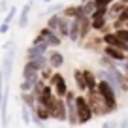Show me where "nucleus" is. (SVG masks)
<instances>
[{
	"label": "nucleus",
	"mask_w": 128,
	"mask_h": 128,
	"mask_svg": "<svg viewBox=\"0 0 128 128\" xmlns=\"http://www.w3.org/2000/svg\"><path fill=\"white\" fill-rule=\"evenodd\" d=\"M70 23H72V19L66 17L62 12H58V13L49 15L47 26L51 28V30H55L60 38H66V36H68V32H70Z\"/></svg>",
	"instance_id": "f257e3e1"
},
{
	"label": "nucleus",
	"mask_w": 128,
	"mask_h": 128,
	"mask_svg": "<svg viewBox=\"0 0 128 128\" xmlns=\"http://www.w3.org/2000/svg\"><path fill=\"white\" fill-rule=\"evenodd\" d=\"M96 88H98V92L102 94V98H104L106 106L109 108V111H115V108H117V92H115V88L111 87V83L106 81V79H98Z\"/></svg>",
	"instance_id": "f03ea898"
},
{
	"label": "nucleus",
	"mask_w": 128,
	"mask_h": 128,
	"mask_svg": "<svg viewBox=\"0 0 128 128\" xmlns=\"http://www.w3.org/2000/svg\"><path fill=\"white\" fill-rule=\"evenodd\" d=\"M87 102H88V106H90V109H92L94 115H108V113H111V111H109V108L106 106L102 94L98 92V88L87 92Z\"/></svg>",
	"instance_id": "7ed1b4c3"
},
{
	"label": "nucleus",
	"mask_w": 128,
	"mask_h": 128,
	"mask_svg": "<svg viewBox=\"0 0 128 128\" xmlns=\"http://www.w3.org/2000/svg\"><path fill=\"white\" fill-rule=\"evenodd\" d=\"M47 109H49V113H51V119H56V120H66V119H68V113H66V102H64L60 96H56V94H55V98L49 102Z\"/></svg>",
	"instance_id": "20e7f679"
},
{
	"label": "nucleus",
	"mask_w": 128,
	"mask_h": 128,
	"mask_svg": "<svg viewBox=\"0 0 128 128\" xmlns=\"http://www.w3.org/2000/svg\"><path fill=\"white\" fill-rule=\"evenodd\" d=\"M76 108H77V117H79V124H87L88 120L94 117L90 106L87 102V96H76Z\"/></svg>",
	"instance_id": "39448f33"
},
{
	"label": "nucleus",
	"mask_w": 128,
	"mask_h": 128,
	"mask_svg": "<svg viewBox=\"0 0 128 128\" xmlns=\"http://www.w3.org/2000/svg\"><path fill=\"white\" fill-rule=\"evenodd\" d=\"M47 49H49V44L40 36V34H38V36L34 38V42H32V45L28 47V51H26V60L45 55V53H47Z\"/></svg>",
	"instance_id": "423d86ee"
},
{
	"label": "nucleus",
	"mask_w": 128,
	"mask_h": 128,
	"mask_svg": "<svg viewBox=\"0 0 128 128\" xmlns=\"http://www.w3.org/2000/svg\"><path fill=\"white\" fill-rule=\"evenodd\" d=\"M64 98H66V113H68V122L72 124V126H77V124H79V117H77V108H76V94H74L72 90H68L66 92V96H64Z\"/></svg>",
	"instance_id": "0eeeda50"
},
{
	"label": "nucleus",
	"mask_w": 128,
	"mask_h": 128,
	"mask_svg": "<svg viewBox=\"0 0 128 128\" xmlns=\"http://www.w3.org/2000/svg\"><path fill=\"white\" fill-rule=\"evenodd\" d=\"M49 85L53 87L55 94L60 96V98H64V96H66V92L70 90L68 85H66V79H64V76H62V74H56V72L51 76V79H49Z\"/></svg>",
	"instance_id": "6e6552de"
},
{
	"label": "nucleus",
	"mask_w": 128,
	"mask_h": 128,
	"mask_svg": "<svg viewBox=\"0 0 128 128\" xmlns=\"http://www.w3.org/2000/svg\"><path fill=\"white\" fill-rule=\"evenodd\" d=\"M13 56H15V51H13V47L6 49L4 60H2V74H4V79H6V81H10V77H12V70H13Z\"/></svg>",
	"instance_id": "1a4fd4ad"
},
{
	"label": "nucleus",
	"mask_w": 128,
	"mask_h": 128,
	"mask_svg": "<svg viewBox=\"0 0 128 128\" xmlns=\"http://www.w3.org/2000/svg\"><path fill=\"white\" fill-rule=\"evenodd\" d=\"M38 34H40V36H42V38H44V40L49 44V47H58V45L62 44V38H60L55 30H51L49 26L42 28V30L38 32Z\"/></svg>",
	"instance_id": "9d476101"
},
{
	"label": "nucleus",
	"mask_w": 128,
	"mask_h": 128,
	"mask_svg": "<svg viewBox=\"0 0 128 128\" xmlns=\"http://www.w3.org/2000/svg\"><path fill=\"white\" fill-rule=\"evenodd\" d=\"M102 42H104L106 45H113V47H119V49H122L124 53H128V44L122 42L120 38H117L115 32H108V34H104V36H102Z\"/></svg>",
	"instance_id": "9b49d317"
},
{
	"label": "nucleus",
	"mask_w": 128,
	"mask_h": 128,
	"mask_svg": "<svg viewBox=\"0 0 128 128\" xmlns=\"http://www.w3.org/2000/svg\"><path fill=\"white\" fill-rule=\"evenodd\" d=\"M104 55H108L109 58H113L115 62H124L128 53H124L122 49H119V47H113V45H106L104 47Z\"/></svg>",
	"instance_id": "f8f14e48"
},
{
	"label": "nucleus",
	"mask_w": 128,
	"mask_h": 128,
	"mask_svg": "<svg viewBox=\"0 0 128 128\" xmlns=\"http://www.w3.org/2000/svg\"><path fill=\"white\" fill-rule=\"evenodd\" d=\"M68 38H70L72 42H79V40H81V21H79V17H74V19H72V23H70Z\"/></svg>",
	"instance_id": "ddd939ff"
},
{
	"label": "nucleus",
	"mask_w": 128,
	"mask_h": 128,
	"mask_svg": "<svg viewBox=\"0 0 128 128\" xmlns=\"http://www.w3.org/2000/svg\"><path fill=\"white\" fill-rule=\"evenodd\" d=\"M47 60H49V68L53 70H58L60 66L64 64V55L60 51H51L47 55Z\"/></svg>",
	"instance_id": "4468645a"
},
{
	"label": "nucleus",
	"mask_w": 128,
	"mask_h": 128,
	"mask_svg": "<svg viewBox=\"0 0 128 128\" xmlns=\"http://www.w3.org/2000/svg\"><path fill=\"white\" fill-rule=\"evenodd\" d=\"M30 10H32V4H30V2H26V4L23 6V10H21V13H19V28H26Z\"/></svg>",
	"instance_id": "2eb2a0df"
},
{
	"label": "nucleus",
	"mask_w": 128,
	"mask_h": 128,
	"mask_svg": "<svg viewBox=\"0 0 128 128\" xmlns=\"http://www.w3.org/2000/svg\"><path fill=\"white\" fill-rule=\"evenodd\" d=\"M34 111V115H38L42 120H47V119H51V113H49V109H47V106L45 104H42V102H36V108L32 109Z\"/></svg>",
	"instance_id": "dca6fc26"
},
{
	"label": "nucleus",
	"mask_w": 128,
	"mask_h": 128,
	"mask_svg": "<svg viewBox=\"0 0 128 128\" xmlns=\"http://www.w3.org/2000/svg\"><path fill=\"white\" fill-rule=\"evenodd\" d=\"M83 76H85V83H87V90H94L96 85H98V77L94 76V72L83 70Z\"/></svg>",
	"instance_id": "f3484780"
},
{
	"label": "nucleus",
	"mask_w": 128,
	"mask_h": 128,
	"mask_svg": "<svg viewBox=\"0 0 128 128\" xmlns=\"http://www.w3.org/2000/svg\"><path fill=\"white\" fill-rule=\"evenodd\" d=\"M28 62L34 66V68L38 70V72H42V70H45L49 66V60H47V55H42V56H36V58H30Z\"/></svg>",
	"instance_id": "a211bd4d"
},
{
	"label": "nucleus",
	"mask_w": 128,
	"mask_h": 128,
	"mask_svg": "<svg viewBox=\"0 0 128 128\" xmlns=\"http://www.w3.org/2000/svg\"><path fill=\"white\" fill-rule=\"evenodd\" d=\"M74 79H76V85H77L79 90H87V83H85L83 70H76V72H74Z\"/></svg>",
	"instance_id": "6ab92c4d"
},
{
	"label": "nucleus",
	"mask_w": 128,
	"mask_h": 128,
	"mask_svg": "<svg viewBox=\"0 0 128 128\" xmlns=\"http://www.w3.org/2000/svg\"><path fill=\"white\" fill-rule=\"evenodd\" d=\"M21 98H23V104H26L28 108H36V96H34V92H23V94H21Z\"/></svg>",
	"instance_id": "aec40b11"
},
{
	"label": "nucleus",
	"mask_w": 128,
	"mask_h": 128,
	"mask_svg": "<svg viewBox=\"0 0 128 128\" xmlns=\"http://www.w3.org/2000/svg\"><path fill=\"white\" fill-rule=\"evenodd\" d=\"M106 19H108V17H96V19H90V23H92V30L102 32V30L106 28Z\"/></svg>",
	"instance_id": "412c9836"
},
{
	"label": "nucleus",
	"mask_w": 128,
	"mask_h": 128,
	"mask_svg": "<svg viewBox=\"0 0 128 128\" xmlns=\"http://www.w3.org/2000/svg\"><path fill=\"white\" fill-rule=\"evenodd\" d=\"M62 13L66 17H70V19H74V17H77V13H79V8H77V6H64Z\"/></svg>",
	"instance_id": "4be33fe9"
},
{
	"label": "nucleus",
	"mask_w": 128,
	"mask_h": 128,
	"mask_svg": "<svg viewBox=\"0 0 128 128\" xmlns=\"http://www.w3.org/2000/svg\"><path fill=\"white\" fill-rule=\"evenodd\" d=\"M23 122L26 124H32V108H28L26 104H23Z\"/></svg>",
	"instance_id": "5701e85b"
},
{
	"label": "nucleus",
	"mask_w": 128,
	"mask_h": 128,
	"mask_svg": "<svg viewBox=\"0 0 128 128\" xmlns=\"http://www.w3.org/2000/svg\"><path fill=\"white\" fill-rule=\"evenodd\" d=\"M62 8H64V6L62 4H60V2H56V4H49V8L47 10H45V15H53V13H58V12H62Z\"/></svg>",
	"instance_id": "b1692460"
},
{
	"label": "nucleus",
	"mask_w": 128,
	"mask_h": 128,
	"mask_svg": "<svg viewBox=\"0 0 128 128\" xmlns=\"http://www.w3.org/2000/svg\"><path fill=\"white\" fill-rule=\"evenodd\" d=\"M100 64H102V68H117L115 60H113V58H109L108 55H104V56L100 58Z\"/></svg>",
	"instance_id": "393cba45"
},
{
	"label": "nucleus",
	"mask_w": 128,
	"mask_h": 128,
	"mask_svg": "<svg viewBox=\"0 0 128 128\" xmlns=\"http://www.w3.org/2000/svg\"><path fill=\"white\" fill-rule=\"evenodd\" d=\"M115 34H117V38H120L122 42H126V44H128V26H124V28H115Z\"/></svg>",
	"instance_id": "a878e982"
},
{
	"label": "nucleus",
	"mask_w": 128,
	"mask_h": 128,
	"mask_svg": "<svg viewBox=\"0 0 128 128\" xmlns=\"http://www.w3.org/2000/svg\"><path fill=\"white\" fill-rule=\"evenodd\" d=\"M34 81H28V79H23V83H21V92H32V88H34Z\"/></svg>",
	"instance_id": "bb28decb"
},
{
	"label": "nucleus",
	"mask_w": 128,
	"mask_h": 128,
	"mask_svg": "<svg viewBox=\"0 0 128 128\" xmlns=\"http://www.w3.org/2000/svg\"><path fill=\"white\" fill-rule=\"evenodd\" d=\"M15 13H17V8L15 6H12V8L6 12V17H4V23H12L13 19H15Z\"/></svg>",
	"instance_id": "cd10ccee"
},
{
	"label": "nucleus",
	"mask_w": 128,
	"mask_h": 128,
	"mask_svg": "<svg viewBox=\"0 0 128 128\" xmlns=\"http://www.w3.org/2000/svg\"><path fill=\"white\" fill-rule=\"evenodd\" d=\"M111 2H115V0H94V6L96 8H108Z\"/></svg>",
	"instance_id": "c85d7f7f"
},
{
	"label": "nucleus",
	"mask_w": 128,
	"mask_h": 128,
	"mask_svg": "<svg viewBox=\"0 0 128 128\" xmlns=\"http://www.w3.org/2000/svg\"><path fill=\"white\" fill-rule=\"evenodd\" d=\"M102 126L104 128H113V126H120V122H117V120H106Z\"/></svg>",
	"instance_id": "c756f323"
},
{
	"label": "nucleus",
	"mask_w": 128,
	"mask_h": 128,
	"mask_svg": "<svg viewBox=\"0 0 128 128\" xmlns=\"http://www.w3.org/2000/svg\"><path fill=\"white\" fill-rule=\"evenodd\" d=\"M10 32V23H4L2 21V24H0V34H8Z\"/></svg>",
	"instance_id": "7c9ffc66"
},
{
	"label": "nucleus",
	"mask_w": 128,
	"mask_h": 128,
	"mask_svg": "<svg viewBox=\"0 0 128 128\" xmlns=\"http://www.w3.org/2000/svg\"><path fill=\"white\" fill-rule=\"evenodd\" d=\"M4 88V74H2V70H0V90Z\"/></svg>",
	"instance_id": "2f4dec72"
},
{
	"label": "nucleus",
	"mask_w": 128,
	"mask_h": 128,
	"mask_svg": "<svg viewBox=\"0 0 128 128\" xmlns=\"http://www.w3.org/2000/svg\"><path fill=\"white\" fill-rule=\"evenodd\" d=\"M120 126H128V119H122V120H120Z\"/></svg>",
	"instance_id": "473e14b6"
},
{
	"label": "nucleus",
	"mask_w": 128,
	"mask_h": 128,
	"mask_svg": "<svg viewBox=\"0 0 128 128\" xmlns=\"http://www.w3.org/2000/svg\"><path fill=\"white\" fill-rule=\"evenodd\" d=\"M6 10V2H0V12H4Z\"/></svg>",
	"instance_id": "72a5a7b5"
},
{
	"label": "nucleus",
	"mask_w": 128,
	"mask_h": 128,
	"mask_svg": "<svg viewBox=\"0 0 128 128\" xmlns=\"http://www.w3.org/2000/svg\"><path fill=\"white\" fill-rule=\"evenodd\" d=\"M119 2H120L122 6H128V0H119Z\"/></svg>",
	"instance_id": "f704fd0d"
},
{
	"label": "nucleus",
	"mask_w": 128,
	"mask_h": 128,
	"mask_svg": "<svg viewBox=\"0 0 128 128\" xmlns=\"http://www.w3.org/2000/svg\"><path fill=\"white\" fill-rule=\"evenodd\" d=\"M0 106H2V90H0Z\"/></svg>",
	"instance_id": "c9c22d12"
},
{
	"label": "nucleus",
	"mask_w": 128,
	"mask_h": 128,
	"mask_svg": "<svg viewBox=\"0 0 128 128\" xmlns=\"http://www.w3.org/2000/svg\"><path fill=\"white\" fill-rule=\"evenodd\" d=\"M42 2H47V4H49V2H51V0H42Z\"/></svg>",
	"instance_id": "e433bc0d"
},
{
	"label": "nucleus",
	"mask_w": 128,
	"mask_h": 128,
	"mask_svg": "<svg viewBox=\"0 0 128 128\" xmlns=\"http://www.w3.org/2000/svg\"><path fill=\"white\" fill-rule=\"evenodd\" d=\"M126 62H128V55H126Z\"/></svg>",
	"instance_id": "4c0bfd02"
}]
</instances>
